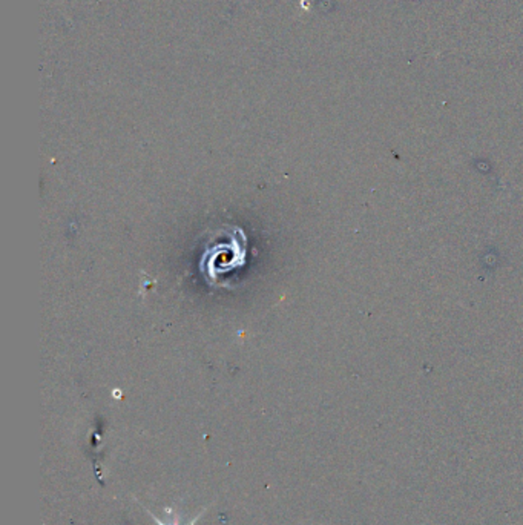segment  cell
<instances>
[{
    "mask_svg": "<svg viewBox=\"0 0 523 525\" xmlns=\"http://www.w3.org/2000/svg\"><path fill=\"white\" fill-rule=\"evenodd\" d=\"M245 247L248 236L240 227H233L229 241H215L212 246L207 244L200 263V271L204 274L206 281L215 284L221 275L233 272L245 263Z\"/></svg>",
    "mask_w": 523,
    "mask_h": 525,
    "instance_id": "cell-1",
    "label": "cell"
},
{
    "mask_svg": "<svg viewBox=\"0 0 523 525\" xmlns=\"http://www.w3.org/2000/svg\"><path fill=\"white\" fill-rule=\"evenodd\" d=\"M149 514H151V516H152V519H154V521L157 522V525H166L164 522H162V521H160L159 518H157V516H155V514H152V513H149ZM201 514H203V513H200V514H199V516H196L195 519H192V521H191V524H187V525H195V524H196V521H199V519L201 518ZM172 525H179V521H176V519H175V522H174Z\"/></svg>",
    "mask_w": 523,
    "mask_h": 525,
    "instance_id": "cell-2",
    "label": "cell"
}]
</instances>
